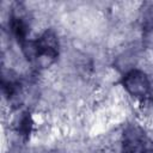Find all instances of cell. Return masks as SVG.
<instances>
[{
  "mask_svg": "<svg viewBox=\"0 0 153 153\" xmlns=\"http://www.w3.org/2000/svg\"><path fill=\"white\" fill-rule=\"evenodd\" d=\"M23 51L27 59L44 57L53 61L59 56V39L54 31L47 30L36 41L26 42L23 45Z\"/></svg>",
  "mask_w": 153,
  "mask_h": 153,
  "instance_id": "1",
  "label": "cell"
},
{
  "mask_svg": "<svg viewBox=\"0 0 153 153\" xmlns=\"http://www.w3.org/2000/svg\"><path fill=\"white\" fill-rule=\"evenodd\" d=\"M122 153H153V141H151L142 128L130 124L123 130Z\"/></svg>",
  "mask_w": 153,
  "mask_h": 153,
  "instance_id": "2",
  "label": "cell"
},
{
  "mask_svg": "<svg viewBox=\"0 0 153 153\" xmlns=\"http://www.w3.org/2000/svg\"><path fill=\"white\" fill-rule=\"evenodd\" d=\"M122 84L127 92L136 98H145L151 92V82L148 76L139 69H131L126 73Z\"/></svg>",
  "mask_w": 153,
  "mask_h": 153,
  "instance_id": "3",
  "label": "cell"
},
{
  "mask_svg": "<svg viewBox=\"0 0 153 153\" xmlns=\"http://www.w3.org/2000/svg\"><path fill=\"white\" fill-rule=\"evenodd\" d=\"M10 26H11V31H12L13 36L16 37V39L18 41V43L24 45L27 42L26 37L30 31V29H29L30 26H29L26 18L19 12H13L11 16Z\"/></svg>",
  "mask_w": 153,
  "mask_h": 153,
  "instance_id": "4",
  "label": "cell"
},
{
  "mask_svg": "<svg viewBox=\"0 0 153 153\" xmlns=\"http://www.w3.org/2000/svg\"><path fill=\"white\" fill-rule=\"evenodd\" d=\"M142 37L145 44L153 49V4H146L142 7Z\"/></svg>",
  "mask_w": 153,
  "mask_h": 153,
  "instance_id": "5",
  "label": "cell"
},
{
  "mask_svg": "<svg viewBox=\"0 0 153 153\" xmlns=\"http://www.w3.org/2000/svg\"><path fill=\"white\" fill-rule=\"evenodd\" d=\"M19 128L18 130L25 135H27L30 133V129H31V118H30V114H24V116L22 117L20 122H19Z\"/></svg>",
  "mask_w": 153,
  "mask_h": 153,
  "instance_id": "6",
  "label": "cell"
}]
</instances>
